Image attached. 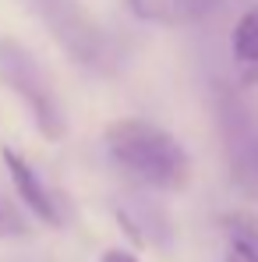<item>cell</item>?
<instances>
[{"mask_svg": "<svg viewBox=\"0 0 258 262\" xmlns=\"http://www.w3.org/2000/svg\"><path fill=\"white\" fill-rule=\"evenodd\" d=\"M103 142L113 163L149 188L180 191L191 181L187 149L159 124H149L142 117H121L103 131Z\"/></svg>", "mask_w": 258, "mask_h": 262, "instance_id": "6da1fadb", "label": "cell"}, {"mask_svg": "<svg viewBox=\"0 0 258 262\" xmlns=\"http://www.w3.org/2000/svg\"><path fill=\"white\" fill-rule=\"evenodd\" d=\"M0 82L14 96L25 99V106L32 110V121H36L43 138H50V142L64 138L67 124H64V106L53 92V82L36 64V57L14 39H0Z\"/></svg>", "mask_w": 258, "mask_h": 262, "instance_id": "7a4b0ae2", "label": "cell"}, {"mask_svg": "<svg viewBox=\"0 0 258 262\" xmlns=\"http://www.w3.org/2000/svg\"><path fill=\"white\" fill-rule=\"evenodd\" d=\"M29 11L43 21V29L53 36V43L60 46L75 64H99L103 60V29L96 25V18L88 14L78 0H25Z\"/></svg>", "mask_w": 258, "mask_h": 262, "instance_id": "3957f363", "label": "cell"}, {"mask_svg": "<svg viewBox=\"0 0 258 262\" xmlns=\"http://www.w3.org/2000/svg\"><path fill=\"white\" fill-rule=\"evenodd\" d=\"M4 163H7V174L14 181V191H18V199L25 202V209H29L32 216H39L43 223H50V227H60V209H57L50 188H46L43 181H39V174L32 170V163H29L25 156H18L14 149H4Z\"/></svg>", "mask_w": 258, "mask_h": 262, "instance_id": "277c9868", "label": "cell"}, {"mask_svg": "<svg viewBox=\"0 0 258 262\" xmlns=\"http://www.w3.org/2000/svg\"><path fill=\"white\" fill-rule=\"evenodd\" d=\"M230 53H233V68L237 78L244 85H258V11H244L241 21L233 25L230 36Z\"/></svg>", "mask_w": 258, "mask_h": 262, "instance_id": "5b68a950", "label": "cell"}, {"mask_svg": "<svg viewBox=\"0 0 258 262\" xmlns=\"http://www.w3.org/2000/svg\"><path fill=\"white\" fill-rule=\"evenodd\" d=\"M223 230L230 241V252H237L244 262H258V220L248 213L223 216Z\"/></svg>", "mask_w": 258, "mask_h": 262, "instance_id": "8992f818", "label": "cell"}, {"mask_svg": "<svg viewBox=\"0 0 258 262\" xmlns=\"http://www.w3.org/2000/svg\"><path fill=\"white\" fill-rule=\"evenodd\" d=\"M167 11V25H187V21H202L216 11V0H163Z\"/></svg>", "mask_w": 258, "mask_h": 262, "instance_id": "52a82bcc", "label": "cell"}, {"mask_svg": "<svg viewBox=\"0 0 258 262\" xmlns=\"http://www.w3.org/2000/svg\"><path fill=\"white\" fill-rule=\"evenodd\" d=\"M25 234H29V220L7 195H0V241H18Z\"/></svg>", "mask_w": 258, "mask_h": 262, "instance_id": "ba28073f", "label": "cell"}, {"mask_svg": "<svg viewBox=\"0 0 258 262\" xmlns=\"http://www.w3.org/2000/svg\"><path fill=\"white\" fill-rule=\"evenodd\" d=\"M237 177H241V184H244L251 195H258V145L241 160V174Z\"/></svg>", "mask_w": 258, "mask_h": 262, "instance_id": "9c48e42d", "label": "cell"}, {"mask_svg": "<svg viewBox=\"0 0 258 262\" xmlns=\"http://www.w3.org/2000/svg\"><path fill=\"white\" fill-rule=\"evenodd\" d=\"M99 262H138V259H134L131 252H121V248H110V252H106V255H103Z\"/></svg>", "mask_w": 258, "mask_h": 262, "instance_id": "30bf717a", "label": "cell"}, {"mask_svg": "<svg viewBox=\"0 0 258 262\" xmlns=\"http://www.w3.org/2000/svg\"><path fill=\"white\" fill-rule=\"evenodd\" d=\"M226 262H244V259H241L237 252H230V255H226Z\"/></svg>", "mask_w": 258, "mask_h": 262, "instance_id": "8fae6325", "label": "cell"}, {"mask_svg": "<svg viewBox=\"0 0 258 262\" xmlns=\"http://www.w3.org/2000/svg\"><path fill=\"white\" fill-rule=\"evenodd\" d=\"M255 11H258V4H255Z\"/></svg>", "mask_w": 258, "mask_h": 262, "instance_id": "7c38bea8", "label": "cell"}]
</instances>
